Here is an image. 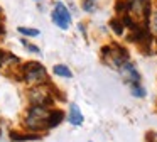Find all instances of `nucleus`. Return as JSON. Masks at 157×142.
Listing matches in <instances>:
<instances>
[{"label": "nucleus", "instance_id": "nucleus-9", "mask_svg": "<svg viewBox=\"0 0 157 142\" xmlns=\"http://www.w3.org/2000/svg\"><path fill=\"white\" fill-rule=\"evenodd\" d=\"M132 95L133 97H139V98H144L145 97V90L140 86V83H133L132 85Z\"/></svg>", "mask_w": 157, "mask_h": 142}, {"label": "nucleus", "instance_id": "nucleus-15", "mask_svg": "<svg viewBox=\"0 0 157 142\" xmlns=\"http://www.w3.org/2000/svg\"><path fill=\"white\" fill-rule=\"evenodd\" d=\"M36 2H39V0H36Z\"/></svg>", "mask_w": 157, "mask_h": 142}, {"label": "nucleus", "instance_id": "nucleus-1", "mask_svg": "<svg viewBox=\"0 0 157 142\" xmlns=\"http://www.w3.org/2000/svg\"><path fill=\"white\" fill-rule=\"evenodd\" d=\"M48 115L49 112H46V107L32 105L27 112L25 127H29L31 130H41L42 127H48Z\"/></svg>", "mask_w": 157, "mask_h": 142}, {"label": "nucleus", "instance_id": "nucleus-4", "mask_svg": "<svg viewBox=\"0 0 157 142\" xmlns=\"http://www.w3.org/2000/svg\"><path fill=\"white\" fill-rule=\"evenodd\" d=\"M83 120H85V117H83V113H81V110L78 108V105L76 103H71L69 105V115H68V122L71 125H81L83 124Z\"/></svg>", "mask_w": 157, "mask_h": 142}, {"label": "nucleus", "instance_id": "nucleus-6", "mask_svg": "<svg viewBox=\"0 0 157 142\" xmlns=\"http://www.w3.org/2000/svg\"><path fill=\"white\" fill-rule=\"evenodd\" d=\"M41 135L36 134H21V132H10V140L14 142H25V140H39Z\"/></svg>", "mask_w": 157, "mask_h": 142}, {"label": "nucleus", "instance_id": "nucleus-13", "mask_svg": "<svg viewBox=\"0 0 157 142\" xmlns=\"http://www.w3.org/2000/svg\"><path fill=\"white\" fill-rule=\"evenodd\" d=\"M21 42L24 44V46L27 47L29 51H31V53H36V54H41V49H39L37 46H34V44H29V42H27V41H25V39H22Z\"/></svg>", "mask_w": 157, "mask_h": 142}, {"label": "nucleus", "instance_id": "nucleus-11", "mask_svg": "<svg viewBox=\"0 0 157 142\" xmlns=\"http://www.w3.org/2000/svg\"><path fill=\"white\" fill-rule=\"evenodd\" d=\"M19 32L24 34V36H32V37L39 36V30L37 29H29V27H19Z\"/></svg>", "mask_w": 157, "mask_h": 142}, {"label": "nucleus", "instance_id": "nucleus-16", "mask_svg": "<svg viewBox=\"0 0 157 142\" xmlns=\"http://www.w3.org/2000/svg\"><path fill=\"white\" fill-rule=\"evenodd\" d=\"M90 142H91V140H90Z\"/></svg>", "mask_w": 157, "mask_h": 142}, {"label": "nucleus", "instance_id": "nucleus-8", "mask_svg": "<svg viewBox=\"0 0 157 142\" xmlns=\"http://www.w3.org/2000/svg\"><path fill=\"white\" fill-rule=\"evenodd\" d=\"M110 27L113 29V32H115L117 36H122L123 34V20L118 19V17H115V19L110 20Z\"/></svg>", "mask_w": 157, "mask_h": 142}, {"label": "nucleus", "instance_id": "nucleus-10", "mask_svg": "<svg viewBox=\"0 0 157 142\" xmlns=\"http://www.w3.org/2000/svg\"><path fill=\"white\" fill-rule=\"evenodd\" d=\"M115 10L118 14H123V12H128V3H127V0H118V2L115 3Z\"/></svg>", "mask_w": 157, "mask_h": 142}, {"label": "nucleus", "instance_id": "nucleus-14", "mask_svg": "<svg viewBox=\"0 0 157 142\" xmlns=\"http://www.w3.org/2000/svg\"><path fill=\"white\" fill-rule=\"evenodd\" d=\"M7 59H10V54L0 49V64H4V63H5V61H7Z\"/></svg>", "mask_w": 157, "mask_h": 142}, {"label": "nucleus", "instance_id": "nucleus-5", "mask_svg": "<svg viewBox=\"0 0 157 142\" xmlns=\"http://www.w3.org/2000/svg\"><path fill=\"white\" fill-rule=\"evenodd\" d=\"M63 120H64V112L63 110H52V112H49V115H48V127L49 128L58 127Z\"/></svg>", "mask_w": 157, "mask_h": 142}, {"label": "nucleus", "instance_id": "nucleus-7", "mask_svg": "<svg viewBox=\"0 0 157 142\" xmlns=\"http://www.w3.org/2000/svg\"><path fill=\"white\" fill-rule=\"evenodd\" d=\"M52 71H54V74H58V76H63V78H73L71 69H69L68 66H64V64H56V66L52 68Z\"/></svg>", "mask_w": 157, "mask_h": 142}, {"label": "nucleus", "instance_id": "nucleus-12", "mask_svg": "<svg viewBox=\"0 0 157 142\" xmlns=\"http://www.w3.org/2000/svg\"><path fill=\"white\" fill-rule=\"evenodd\" d=\"M95 3H96V0H83V9L86 12H93L95 10Z\"/></svg>", "mask_w": 157, "mask_h": 142}, {"label": "nucleus", "instance_id": "nucleus-3", "mask_svg": "<svg viewBox=\"0 0 157 142\" xmlns=\"http://www.w3.org/2000/svg\"><path fill=\"white\" fill-rule=\"evenodd\" d=\"M51 19L59 29L66 30L69 27V24H71V14H69V10L66 9L63 3H58L56 9L52 10V14H51Z\"/></svg>", "mask_w": 157, "mask_h": 142}, {"label": "nucleus", "instance_id": "nucleus-2", "mask_svg": "<svg viewBox=\"0 0 157 142\" xmlns=\"http://www.w3.org/2000/svg\"><path fill=\"white\" fill-rule=\"evenodd\" d=\"M21 69H22V73H24L25 81H31V83H48V74H46V69L41 63L29 61V63H25Z\"/></svg>", "mask_w": 157, "mask_h": 142}]
</instances>
